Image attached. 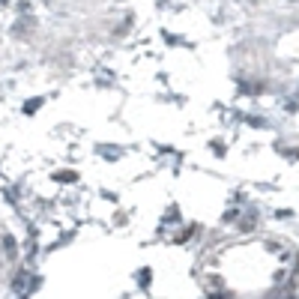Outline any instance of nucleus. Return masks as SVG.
Returning a JSON list of instances; mask_svg holds the SVG:
<instances>
[]
</instances>
